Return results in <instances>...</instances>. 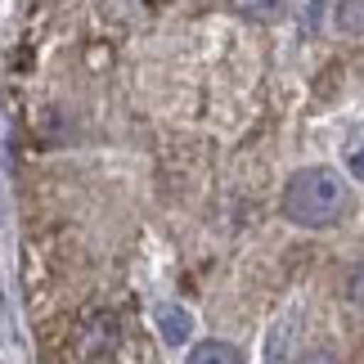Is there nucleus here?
Returning a JSON list of instances; mask_svg holds the SVG:
<instances>
[{"label":"nucleus","instance_id":"5","mask_svg":"<svg viewBox=\"0 0 364 364\" xmlns=\"http://www.w3.org/2000/svg\"><path fill=\"white\" fill-rule=\"evenodd\" d=\"M351 301L364 311V265H355V274H351Z\"/></svg>","mask_w":364,"mask_h":364},{"label":"nucleus","instance_id":"1","mask_svg":"<svg viewBox=\"0 0 364 364\" xmlns=\"http://www.w3.org/2000/svg\"><path fill=\"white\" fill-rule=\"evenodd\" d=\"M346 212V185L333 166H301L284 189V216L292 225L324 230Z\"/></svg>","mask_w":364,"mask_h":364},{"label":"nucleus","instance_id":"7","mask_svg":"<svg viewBox=\"0 0 364 364\" xmlns=\"http://www.w3.org/2000/svg\"><path fill=\"white\" fill-rule=\"evenodd\" d=\"M351 176H355V180H364V149H360L355 158H351Z\"/></svg>","mask_w":364,"mask_h":364},{"label":"nucleus","instance_id":"4","mask_svg":"<svg viewBox=\"0 0 364 364\" xmlns=\"http://www.w3.org/2000/svg\"><path fill=\"white\" fill-rule=\"evenodd\" d=\"M338 27L346 36H364V0H338Z\"/></svg>","mask_w":364,"mask_h":364},{"label":"nucleus","instance_id":"3","mask_svg":"<svg viewBox=\"0 0 364 364\" xmlns=\"http://www.w3.org/2000/svg\"><path fill=\"white\" fill-rule=\"evenodd\" d=\"M189 364H243V355L230 342H198L189 351Z\"/></svg>","mask_w":364,"mask_h":364},{"label":"nucleus","instance_id":"2","mask_svg":"<svg viewBox=\"0 0 364 364\" xmlns=\"http://www.w3.org/2000/svg\"><path fill=\"white\" fill-rule=\"evenodd\" d=\"M158 328H162V338L180 346V342H189V333H193V319L180 311V306H162L158 311Z\"/></svg>","mask_w":364,"mask_h":364},{"label":"nucleus","instance_id":"6","mask_svg":"<svg viewBox=\"0 0 364 364\" xmlns=\"http://www.w3.org/2000/svg\"><path fill=\"white\" fill-rule=\"evenodd\" d=\"M301 364H338V355H328V351H311Z\"/></svg>","mask_w":364,"mask_h":364}]
</instances>
